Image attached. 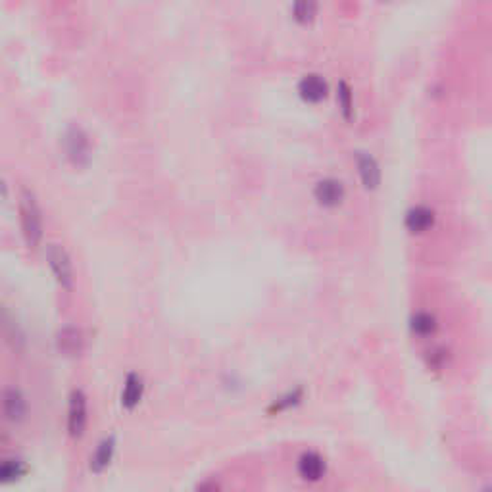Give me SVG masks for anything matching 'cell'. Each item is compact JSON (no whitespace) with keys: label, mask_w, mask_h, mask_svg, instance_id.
<instances>
[{"label":"cell","mask_w":492,"mask_h":492,"mask_svg":"<svg viewBox=\"0 0 492 492\" xmlns=\"http://www.w3.org/2000/svg\"><path fill=\"white\" fill-rule=\"evenodd\" d=\"M18 208H20V225H22L23 241L29 248H37L44 235L43 210L39 206L37 197L27 189H23Z\"/></svg>","instance_id":"6da1fadb"},{"label":"cell","mask_w":492,"mask_h":492,"mask_svg":"<svg viewBox=\"0 0 492 492\" xmlns=\"http://www.w3.org/2000/svg\"><path fill=\"white\" fill-rule=\"evenodd\" d=\"M62 148L67 162L75 168H85L91 162V140L83 127L72 125L67 127L64 137H62Z\"/></svg>","instance_id":"7a4b0ae2"},{"label":"cell","mask_w":492,"mask_h":492,"mask_svg":"<svg viewBox=\"0 0 492 492\" xmlns=\"http://www.w3.org/2000/svg\"><path fill=\"white\" fill-rule=\"evenodd\" d=\"M46 260L51 265V272L54 275V279L64 291H72L75 283L74 273V262L67 254V250L60 244H48L46 248Z\"/></svg>","instance_id":"3957f363"},{"label":"cell","mask_w":492,"mask_h":492,"mask_svg":"<svg viewBox=\"0 0 492 492\" xmlns=\"http://www.w3.org/2000/svg\"><path fill=\"white\" fill-rule=\"evenodd\" d=\"M88 402L87 394L81 389H74L67 404V433L72 439H81L87 431Z\"/></svg>","instance_id":"277c9868"},{"label":"cell","mask_w":492,"mask_h":492,"mask_svg":"<svg viewBox=\"0 0 492 492\" xmlns=\"http://www.w3.org/2000/svg\"><path fill=\"white\" fill-rule=\"evenodd\" d=\"M345 185H343V181L335 179V177L321 179L316 185V189H314V197L325 208H335V206L340 204L345 200Z\"/></svg>","instance_id":"5b68a950"},{"label":"cell","mask_w":492,"mask_h":492,"mask_svg":"<svg viewBox=\"0 0 492 492\" xmlns=\"http://www.w3.org/2000/svg\"><path fill=\"white\" fill-rule=\"evenodd\" d=\"M325 471H327V463H325V458L321 454L308 450L298 458V475L304 481L317 483V481L324 479Z\"/></svg>","instance_id":"8992f818"},{"label":"cell","mask_w":492,"mask_h":492,"mask_svg":"<svg viewBox=\"0 0 492 492\" xmlns=\"http://www.w3.org/2000/svg\"><path fill=\"white\" fill-rule=\"evenodd\" d=\"M298 95L304 102L317 104L327 96V83L324 81L321 75H306L298 85Z\"/></svg>","instance_id":"52a82bcc"},{"label":"cell","mask_w":492,"mask_h":492,"mask_svg":"<svg viewBox=\"0 0 492 492\" xmlns=\"http://www.w3.org/2000/svg\"><path fill=\"white\" fill-rule=\"evenodd\" d=\"M358 171H360L361 183L368 191H373L381 183V169H379V164L375 160L373 156H369L368 152H358Z\"/></svg>","instance_id":"ba28073f"},{"label":"cell","mask_w":492,"mask_h":492,"mask_svg":"<svg viewBox=\"0 0 492 492\" xmlns=\"http://www.w3.org/2000/svg\"><path fill=\"white\" fill-rule=\"evenodd\" d=\"M434 212L427 206H415L406 213V229L413 235H421L433 227Z\"/></svg>","instance_id":"9c48e42d"},{"label":"cell","mask_w":492,"mask_h":492,"mask_svg":"<svg viewBox=\"0 0 492 492\" xmlns=\"http://www.w3.org/2000/svg\"><path fill=\"white\" fill-rule=\"evenodd\" d=\"M114 454H116V437H106L98 442L95 454L91 456V471L98 473V475L104 473L110 467Z\"/></svg>","instance_id":"30bf717a"},{"label":"cell","mask_w":492,"mask_h":492,"mask_svg":"<svg viewBox=\"0 0 492 492\" xmlns=\"http://www.w3.org/2000/svg\"><path fill=\"white\" fill-rule=\"evenodd\" d=\"M142 392H145V385H142L140 375L129 373L125 377L124 390H121V404H124L127 410L137 408L140 400H142Z\"/></svg>","instance_id":"8fae6325"},{"label":"cell","mask_w":492,"mask_h":492,"mask_svg":"<svg viewBox=\"0 0 492 492\" xmlns=\"http://www.w3.org/2000/svg\"><path fill=\"white\" fill-rule=\"evenodd\" d=\"M83 338L81 331L75 329V327H64V329L58 333V348L60 352L67 354V356H75V354L81 352Z\"/></svg>","instance_id":"7c38bea8"},{"label":"cell","mask_w":492,"mask_h":492,"mask_svg":"<svg viewBox=\"0 0 492 492\" xmlns=\"http://www.w3.org/2000/svg\"><path fill=\"white\" fill-rule=\"evenodd\" d=\"M411 331L419 335V337H429L437 331V319H434L433 314H427V312H418L411 317Z\"/></svg>","instance_id":"4fadbf2b"},{"label":"cell","mask_w":492,"mask_h":492,"mask_svg":"<svg viewBox=\"0 0 492 492\" xmlns=\"http://www.w3.org/2000/svg\"><path fill=\"white\" fill-rule=\"evenodd\" d=\"M294 20L300 23L314 22L317 14V2L316 0H294L293 8Z\"/></svg>","instance_id":"5bb4252c"},{"label":"cell","mask_w":492,"mask_h":492,"mask_svg":"<svg viewBox=\"0 0 492 492\" xmlns=\"http://www.w3.org/2000/svg\"><path fill=\"white\" fill-rule=\"evenodd\" d=\"M25 465L18 460H6L0 463V483H14L25 475Z\"/></svg>","instance_id":"9a60e30c"},{"label":"cell","mask_w":492,"mask_h":492,"mask_svg":"<svg viewBox=\"0 0 492 492\" xmlns=\"http://www.w3.org/2000/svg\"><path fill=\"white\" fill-rule=\"evenodd\" d=\"M338 106H340V110H343V116H345L346 119L352 118V93H350V87L346 85L345 81L338 85Z\"/></svg>","instance_id":"2e32d148"},{"label":"cell","mask_w":492,"mask_h":492,"mask_svg":"<svg viewBox=\"0 0 492 492\" xmlns=\"http://www.w3.org/2000/svg\"><path fill=\"white\" fill-rule=\"evenodd\" d=\"M4 406H12V410H8V418L20 419L25 413V402L18 392H8L4 397Z\"/></svg>","instance_id":"e0dca14e"},{"label":"cell","mask_w":492,"mask_h":492,"mask_svg":"<svg viewBox=\"0 0 492 492\" xmlns=\"http://www.w3.org/2000/svg\"><path fill=\"white\" fill-rule=\"evenodd\" d=\"M302 398V389H294L291 390V392H287L285 397L279 398L275 404L272 406V411H281V410H287V408H291V406H294L298 400Z\"/></svg>","instance_id":"ac0fdd59"},{"label":"cell","mask_w":492,"mask_h":492,"mask_svg":"<svg viewBox=\"0 0 492 492\" xmlns=\"http://www.w3.org/2000/svg\"><path fill=\"white\" fill-rule=\"evenodd\" d=\"M6 197H8V185H6V181L0 177V202L6 199Z\"/></svg>","instance_id":"d6986e66"}]
</instances>
